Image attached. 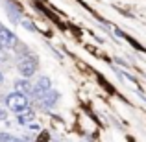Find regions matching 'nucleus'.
Wrapping results in <instances>:
<instances>
[{
    "label": "nucleus",
    "mask_w": 146,
    "mask_h": 142,
    "mask_svg": "<svg viewBox=\"0 0 146 142\" xmlns=\"http://www.w3.org/2000/svg\"><path fill=\"white\" fill-rule=\"evenodd\" d=\"M30 96H26L24 92H19V90H11V92L6 94V100H4V105L11 111V113L19 114L24 113V111L30 109Z\"/></svg>",
    "instance_id": "1"
},
{
    "label": "nucleus",
    "mask_w": 146,
    "mask_h": 142,
    "mask_svg": "<svg viewBox=\"0 0 146 142\" xmlns=\"http://www.w3.org/2000/svg\"><path fill=\"white\" fill-rule=\"evenodd\" d=\"M37 70H39V59H37L32 52H30L28 55H24L22 59L17 61V72H19L21 78L32 79L33 76L37 74Z\"/></svg>",
    "instance_id": "2"
},
{
    "label": "nucleus",
    "mask_w": 146,
    "mask_h": 142,
    "mask_svg": "<svg viewBox=\"0 0 146 142\" xmlns=\"http://www.w3.org/2000/svg\"><path fill=\"white\" fill-rule=\"evenodd\" d=\"M52 89V79L48 78V76H39L37 78V81L33 83V90H32V96H30V100L32 102H39L41 98H43L44 94L48 92V90Z\"/></svg>",
    "instance_id": "3"
},
{
    "label": "nucleus",
    "mask_w": 146,
    "mask_h": 142,
    "mask_svg": "<svg viewBox=\"0 0 146 142\" xmlns=\"http://www.w3.org/2000/svg\"><path fill=\"white\" fill-rule=\"evenodd\" d=\"M59 98H61L59 90L50 89L48 92L44 94L37 103H39V107H41L43 111H52V109H56V107H57V103H59Z\"/></svg>",
    "instance_id": "4"
},
{
    "label": "nucleus",
    "mask_w": 146,
    "mask_h": 142,
    "mask_svg": "<svg viewBox=\"0 0 146 142\" xmlns=\"http://www.w3.org/2000/svg\"><path fill=\"white\" fill-rule=\"evenodd\" d=\"M4 9H6V15L9 18V22L13 26H19L22 20V9L17 6L15 2H9V0H4Z\"/></svg>",
    "instance_id": "5"
},
{
    "label": "nucleus",
    "mask_w": 146,
    "mask_h": 142,
    "mask_svg": "<svg viewBox=\"0 0 146 142\" xmlns=\"http://www.w3.org/2000/svg\"><path fill=\"white\" fill-rule=\"evenodd\" d=\"M0 43H2V46L6 50H15V46H17L21 41H19V37L15 35L9 28L0 26Z\"/></svg>",
    "instance_id": "6"
},
{
    "label": "nucleus",
    "mask_w": 146,
    "mask_h": 142,
    "mask_svg": "<svg viewBox=\"0 0 146 142\" xmlns=\"http://www.w3.org/2000/svg\"><path fill=\"white\" fill-rule=\"evenodd\" d=\"M13 87H15V90H19V92H24L26 96H32V90H33V83H32V79L17 78V79L13 81Z\"/></svg>",
    "instance_id": "7"
},
{
    "label": "nucleus",
    "mask_w": 146,
    "mask_h": 142,
    "mask_svg": "<svg viewBox=\"0 0 146 142\" xmlns=\"http://www.w3.org/2000/svg\"><path fill=\"white\" fill-rule=\"evenodd\" d=\"M15 122H17L19 125H26L28 127L32 122H35V113L33 111H24V113H19L17 116H15Z\"/></svg>",
    "instance_id": "8"
},
{
    "label": "nucleus",
    "mask_w": 146,
    "mask_h": 142,
    "mask_svg": "<svg viewBox=\"0 0 146 142\" xmlns=\"http://www.w3.org/2000/svg\"><path fill=\"white\" fill-rule=\"evenodd\" d=\"M21 26L26 30V32H32V33H33V32H37L35 24H33L32 20H28V18H22V20H21Z\"/></svg>",
    "instance_id": "9"
},
{
    "label": "nucleus",
    "mask_w": 146,
    "mask_h": 142,
    "mask_svg": "<svg viewBox=\"0 0 146 142\" xmlns=\"http://www.w3.org/2000/svg\"><path fill=\"white\" fill-rule=\"evenodd\" d=\"M13 139H15L13 133H9V131H0V142H11Z\"/></svg>",
    "instance_id": "10"
},
{
    "label": "nucleus",
    "mask_w": 146,
    "mask_h": 142,
    "mask_svg": "<svg viewBox=\"0 0 146 142\" xmlns=\"http://www.w3.org/2000/svg\"><path fill=\"white\" fill-rule=\"evenodd\" d=\"M7 107H0V122H6L7 120V116H9V113H7Z\"/></svg>",
    "instance_id": "11"
},
{
    "label": "nucleus",
    "mask_w": 146,
    "mask_h": 142,
    "mask_svg": "<svg viewBox=\"0 0 146 142\" xmlns=\"http://www.w3.org/2000/svg\"><path fill=\"white\" fill-rule=\"evenodd\" d=\"M7 61H9V53H7L6 50H0V65L7 63Z\"/></svg>",
    "instance_id": "12"
},
{
    "label": "nucleus",
    "mask_w": 146,
    "mask_h": 142,
    "mask_svg": "<svg viewBox=\"0 0 146 142\" xmlns=\"http://www.w3.org/2000/svg\"><path fill=\"white\" fill-rule=\"evenodd\" d=\"M113 33H115V37H117V39H126V33L122 32L120 28H113Z\"/></svg>",
    "instance_id": "13"
},
{
    "label": "nucleus",
    "mask_w": 146,
    "mask_h": 142,
    "mask_svg": "<svg viewBox=\"0 0 146 142\" xmlns=\"http://www.w3.org/2000/svg\"><path fill=\"white\" fill-rule=\"evenodd\" d=\"M28 129H30V133H39L41 131V125L35 124V122H32V124L28 125Z\"/></svg>",
    "instance_id": "14"
},
{
    "label": "nucleus",
    "mask_w": 146,
    "mask_h": 142,
    "mask_svg": "<svg viewBox=\"0 0 146 142\" xmlns=\"http://www.w3.org/2000/svg\"><path fill=\"white\" fill-rule=\"evenodd\" d=\"M115 63L120 65V67H124V68H128V67H129V63H128V61H124L122 57H115Z\"/></svg>",
    "instance_id": "15"
},
{
    "label": "nucleus",
    "mask_w": 146,
    "mask_h": 142,
    "mask_svg": "<svg viewBox=\"0 0 146 142\" xmlns=\"http://www.w3.org/2000/svg\"><path fill=\"white\" fill-rule=\"evenodd\" d=\"M4 85V72H2V68H0V87Z\"/></svg>",
    "instance_id": "16"
},
{
    "label": "nucleus",
    "mask_w": 146,
    "mask_h": 142,
    "mask_svg": "<svg viewBox=\"0 0 146 142\" xmlns=\"http://www.w3.org/2000/svg\"><path fill=\"white\" fill-rule=\"evenodd\" d=\"M11 142H26L24 139H22V137H15V139L13 140H11Z\"/></svg>",
    "instance_id": "17"
},
{
    "label": "nucleus",
    "mask_w": 146,
    "mask_h": 142,
    "mask_svg": "<svg viewBox=\"0 0 146 142\" xmlns=\"http://www.w3.org/2000/svg\"><path fill=\"white\" fill-rule=\"evenodd\" d=\"M0 50H6V48H4V46H2V43H0Z\"/></svg>",
    "instance_id": "18"
},
{
    "label": "nucleus",
    "mask_w": 146,
    "mask_h": 142,
    "mask_svg": "<svg viewBox=\"0 0 146 142\" xmlns=\"http://www.w3.org/2000/svg\"><path fill=\"white\" fill-rule=\"evenodd\" d=\"M0 26H2V24H0Z\"/></svg>",
    "instance_id": "19"
}]
</instances>
